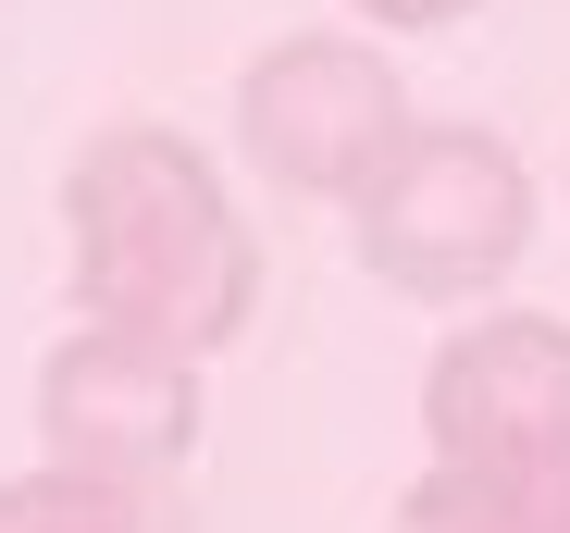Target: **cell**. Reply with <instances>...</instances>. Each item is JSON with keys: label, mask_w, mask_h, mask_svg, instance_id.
Segmentation results:
<instances>
[{"label": "cell", "mask_w": 570, "mask_h": 533, "mask_svg": "<svg viewBox=\"0 0 570 533\" xmlns=\"http://www.w3.org/2000/svg\"><path fill=\"white\" fill-rule=\"evenodd\" d=\"M62 260H75V323L149 335V347H174L199 373L261 310V236L224 199L212 149L186 125H161V112H125L100 137H75V161H62Z\"/></svg>", "instance_id": "1"}, {"label": "cell", "mask_w": 570, "mask_h": 533, "mask_svg": "<svg viewBox=\"0 0 570 533\" xmlns=\"http://www.w3.org/2000/svg\"><path fill=\"white\" fill-rule=\"evenodd\" d=\"M360 260H372V286H397V298H497L509 286V260L533 248V174L497 125H410L397 161L360 187L347 211Z\"/></svg>", "instance_id": "2"}, {"label": "cell", "mask_w": 570, "mask_h": 533, "mask_svg": "<svg viewBox=\"0 0 570 533\" xmlns=\"http://www.w3.org/2000/svg\"><path fill=\"white\" fill-rule=\"evenodd\" d=\"M410 125H422L410 75L385 62V38H347V26H298V38L248 50V75H236V149L285 199L360 211V187L397 161Z\"/></svg>", "instance_id": "3"}, {"label": "cell", "mask_w": 570, "mask_h": 533, "mask_svg": "<svg viewBox=\"0 0 570 533\" xmlns=\"http://www.w3.org/2000/svg\"><path fill=\"white\" fill-rule=\"evenodd\" d=\"M212 434V373L174 361L149 335L62 323L38 361V460L50 472H100V484H186Z\"/></svg>", "instance_id": "4"}, {"label": "cell", "mask_w": 570, "mask_h": 533, "mask_svg": "<svg viewBox=\"0 0 570 533\" xmlns=\"http://www.w3.org/2000/svg\"><path fill=\"white\" fill-rule=\"evenodd\" d=\"M570 447V323L484 310L422 373V460H533Z\"/></svg>", "instance_id": "5"}, {"label": "cell", "mask_w": 570, "mask_h": 533, "mask_svg": "<svg viewBox=\"0 0 570 533\" xmlns=\"http://www.w3.org/2000/svg\"><path fill=\"white\" fill-rule=\"evenodd\" d=\"M397 533H570V447L533 460H422Z\"/></svg>", "instance_id": "6"}, {"label": "cell", "mask_w": 570, "mask_h": 533, "mask_svg": "<svg viewBox=\"0 0 570 533\" xmlns=\"http://www.w3.org/2000/svg\"><path fill=\"white\" fill-rule=\"evenodd\" d=\"M0 533H186V484H100V472H13Z\"/></svg>", "instance_id": "7"}, {"label": "cell", "mask_w": 570, "mask_h": 533, "mask_svg": "<svg viewBox=\"0 0 570 533\" xmlns=\"http://www.w3.org/2000/svg\"><path fill=\"white\" fill-rule=\"evenodd\" d=\"M347 13H360L372 38H422V26H459L471 0H347Z\"/></svg>", "instance_id": "8"}]
</instances>
